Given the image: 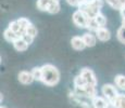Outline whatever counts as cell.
<instances>
[{
  "label": "cell",
  "mask_w": 125,
  "mask_h": 108,
  "mask_svg": "<svg viewBox=\"0 0 125 108\" xmlns=\"http://www.w3.org/2000/svg\"><path fill=\"white\" fill-rule=\"evenodd\" d=\"M42 82L48 86H54L60 81V71L54 65L45 64L42 66Z\"/></svg>",
  "instance_id": "obj_1"
},
{
  "label": "cell",
  "mask_w": 125,
  "mask_h": 108,
  "mask_svg": "<svg viewBox=\"0 0 125 108\" xmlns=\"http://www.w3.org/2000/svg\"><path fill=\"white\" fill-rule=\"evenodd\" d=\"M101 94L102 96L105 98L109 103L113 104L114 100H116V97L119 96L120 93L117 92L116 88L113 84H110V83H107V84H103L101 88Z\"/></svg>",
  "instance_id": "obj_2"
},
{
  "label": "cell",
  "mask_w": 125,
  "mask_h": 108,
  "mask_svg": "<svg viewBox=\"0 0 125 108\" xmlns=\"http://www.w3.org/2000/svg\"><path fill=\"white\" fill-rule=\"evenodd\" d=\"M72 20H73V23L75 24L78 28H87V24H88V21H89V17H88L84 12L76 10L73 13V15H72Z\"/></svg>",
  "instance_id": "obj_3"
},
{
  "label": "cell",
  "mask_w": 125,
  "mask_h": 108,
  "mask_svg": "<svg viewBox=\"0 0 125 108\" xmlns=\"http://www.w3.org/2000/svg\"><path fill=\"white\" fill-rule=\"evenodd\" d=\"M84 77V79L86 80V82H87V84H91V85H97V78H96V75L95 73H94L91 69L89 68H83L81 70V74Z\"/></svg>",
  "instance_id": "obj_4"
},
{
  "label": "cell",
  "mask_w": 125,
  "mask_h": 108,
  "mask_svg": "<svg viewBox=\"0 0 125 108\" xmlns=\"http://www.w3.org/2000/svg\"><path fill=\"white\" fill-rule=\"evenodd\" d=\"M91 106L94 108H114L111 103H109L103 96H96L91 100Z\"/></svg>",
  "instance_id": "obj_5"
},
{
  "label": "cell",
  "mask_w": 125,
  "mask_h": 108,
  "mask_svg": "<svg viewBox=\"0 0 125 108\" xmlns=\"http://www.w3.org/2000/svg\"><path fill=\"white\" fill-rule=\"evenodd\" d=\"M19 81H20L22 84H31V83L33 82V81L35 80L34 77H33L32 73L31 71H27V70H21L20 73H19Z\"/></svg>",
  "instance_id": "obj_6"
},
{
  "label": "cell",
  "mask_w": 125,
  "mask_h": 108,
  "mask_svg": "<svg viewBox=\"0 0 125 108\" xmlns=\"http://www.w3.org/2000/svg\"><path fill=\"white\" fill-rule=\"evenodd\" d=\"M71 45L76 51H81V50H84L85 48H87L83 40V37H80V36H74V37H72Z\"/></svg>",
  "instance_id": "obj_7"
},
{
  "label": "cell",
  "mask_w": 125,
  "mask_h": 108,
  "mask_svg": "<svg viewBox=\"0 0 125 108\" xmlns=\"http://www.w3.org/2000/svg\"><path fill=\"white\" fill-rule=\"evenodd\" d=\"M95 35H96V37H97V39L102 42L108 41V40H110V38H111V33H110L109 29L105 27H100L99 29L95 33Z\"/></svg>",
  "instance_id": "obj_8"
},
{
  "label": "cell",
  "mask_w": 125,
  "mask_h": 108,
  "mask_svg": "<svg viewBox=\"0 0 125 108\" xmlns=\"http://www.w3.org/2000/svg\"><path fill=\"white\" fill-rule=\"evenodd\" d=\"M82 37H83V40L87 48L95 47L96 43H97V37H96V35H94L91 33H85Z\"/></svg>",
  "instance_id": "obj_9"
},
{
  "label": "cell",
  "mask_w": 125,
  "mask_h": 108,
  "mask_svg": "<svg viewBox=\"0 0 125 108\" xmlns=\"http://www.w3.org/2000/svg\"><path fill=\"white\" fill-rule=\"evenodd\" d=\"M57 2H60V1L59 0H37V8L39 9L40 11L47 12L50 4L57 3Z\"/></svg>",
  "instance_id": "obj_10"
},
{
  "label": "cell",
  "mask_w": 125,
  "mask_h": 108,
  "mask_svg": "<svg viewBox=\"0 0 125 108\" xmlns=\"http://www.w3.org/2000/svg\"><path fill=\"white\" fill-rule=\"evenodd\" d=\"M112 9L121 11L123 8H125V0H104Z\"/></svg>",
  "instance_id": "obj_11"
},
{
  "label": "cell",
  "mask_w": 125,
  "mask_h": 108,
  "mask_svg": "<svg viewBox=\"0 0 125 108\" xmlns=\"http://www.w3.org/2000/svg\"><path fill=\"white\" fill-rule=\"evenodd\" d=\"M8 28H10L12 32L15 33L16 35L19 36V37H22V36L24 35V32H23L22 27H21V25L19 24L18 20H16V21H12L11 23L9 24V27Z\"/></svg>",
  "instance_id": "obj_12"
},
{
  "label": "cell",
  "mask_w": 125,
  "mask_h": 108,
  "mask_svg": "<svg viewBox=\"0 0 125 108\" xmlns=\"http://www.w3.org/2000/svg\"><path fill=\"white\" fill-rule=\"evenodd\" d=\"M3 37H4V39H6L7 41H8V42H11V43L15 42L16 40L19 39V38H21V37H19V36L16 35L15 33L12 32L10 28H7V29L3 32Z\"/></svg>",
  "instance_id": "obj_13"
},
{
  "label": "cell",
  "mask_w": 125,
  "mask_h": 108,
  "mask_svg": "<svg viewBox=\"0 0 125 108\" xmlns=\"http://www.w3.org/2000/svg\"><path fill=\"white\" fill-rule=\"evenodd\" d=\"M28 43H26L24 40L22 39V38H19L18 40H16L15 42H13V47H14V49L16 50V51H19V52H24V51H26V50L28 49Z\"/></svg>",
  "instance_id": "obj_14"
},
{
  "label": "cell",
  "mask_w": 125,
  "mask_h": 108,
  "mask_svg": "<svg viewBox=\"0 0 125 108\" xmlns=\"http://www.w3.org/2000/svg\"><path fill=\"white\" fill-rule=\"evenodd\" d=\"M114 83L119 89L125 91V76L124 75H116L115 76Z\"/></svg>",
  "instance_id": "obj_15"
},
{
  "label": "cell",
  "mask_w": 125,
  "mask_h": 108,
  "mask_svg": "<svg viewBox=\"0 0 125 108\" xmlns=\"http://www.w3.org/2000/svg\"><path fill=\"white\" fill-rule=\"evenodd\" d=\"M114 108H125V94H121L120 93L119 96L116 97V100H114L113 104Z\"/></svg>",
  "instance_id": "obj_16"
},
{
  "label": "cell",
  "mask_w": 125,
  "mask_h": 108,
  "mask_svg": "<svg viewBox=\"0 0 125 108\" xmlns=\"http://www.w3.org/2000/svg\"><path fill=\"white\" fill-rule=\"evenodd\" d=\"M73 83H74V86H75V88H82V86H85L86 84H87L86 80L84 79V77L82 75L76 76L73 80Z\"/></svg>",
  "instance_id": "obj_17"
},
{
  "label": "cell",
  "mask_w": 125,
  "mask_h": 108,
  "mask_svg": "<svg viewBox=\"0 0 125 108\" xmlns=\"http://www.w3.org/2000/svg\"><path fill=\"white\" fill-rule=\"evenodd\" d=\"M31 73H32V75H33V77H34L35 80H37V81L42 80V67H34Z\"/></svg>",
  "instance_id": "obj_18"
},
{
  "label": "cell",
  "mask_w": 125,
  "mask_h": 108,
  "mask_svg": "<svg viewBox=\"0 0 125 108\" xmlns=\"http://www.w3.org/2000/svg\"><path fill=\"white\" fill-rule=\"evenodd\" d=\"M99 28H100V26L98 25V23L96 22L95 17H89V21H88V24H87V29H89L90 32L96 33Z\"/></svg>",
  "instance_id": "obj_19"
},
{
  "label": "cell",
  "mask_w": 125,
  "mask_h": 108,
  "mask_svg": "<svg viewBox=\"0 0 125 108\" xmlns=\"http://www.w3.org/2000/svg\"><path fill=\"white\" fill-rule=\"evenodd\" d=\"M95 20L100 27H105V25H107V17L103 15L101 12H99V13L95 16Z\"/></svg>",
  "instance_id": "obj_20"
},
{
  "label": "cell",
  "mask_w": 125,
  "mask_h": 108,
  "mask_svg": "<svg viewBox=\"0 0 125 108\" xmlns=\"http://www.w3.org/2000/svg\"><path fill=\"white\" fill-rule=\"evenodd\" d=\"M116 38H117V40H119L121 43L125 44V28L123 27V26H121V27L117 29V32H116Z\"/></svg>",
  "instance_id": "obj_21"
},
{
  "label": "cell",
  "mask_w": 125,
  "mask_h": 108,
  "mask_svg": "<svg viewBox=\"0 0 125 108\" xmlns=\"http://www.w3.org/2000/svg\"><path fill=\"white\" fill-rule=\"evenodd\" d=\"M18 22H19V24L21 25V27H22V29H23V32H24V33H25V30H26V28L28 27V26L31 25V21L28 20V18H26V17H20L18 20Z\"/></svg>",
  "instance_id": "obj_22"
},
{
  "label": "cell",
  "mask_w": 125,
  "mask_h": 108,
  "mask_svg": "<svg viewBox=\"0 0 125 108\" xmlns=\"http://www.w3.org/2000/svg\"><path fill=\"white\" fill-rule=\"evenodd\" d=\"M37 28L35 27L33 24H31L30 26H28L27 28H26V30H25V33L26 35H28V36H31V37H33V38H35L36 36H37Z\"/></svg>",
  "instance_id": "obj_23"
},
{
  "label": "cell",
  "mask_w": 125,
  "mask_h": 108,
  "mask_svg": "<svg viewBox=\"0 0 125 108\" xmlns=\"http://www.w3.org/2000/svg\"><path fill=\"white\" fill-rule=\"evenodd\" d=\"M59 11H60V2H57V3L50 4L47 12L50 14H57Z\"/></svg>",
  "instance_id": "obj_24"
},
{
  "label": "cell",
  "mask_w": 125,
  "mask_h": 108,
  "mask_svg": "<svg viewBox=\"0 0 125 108\" xmlns=\"http://www.w3.org/2000/svg\"><path fill=\"white\" fill-rule=\"evenodd\" d=\"M66 2L72 7H80L82 3L84 2V0H66Z\"/></svg>",
  "instance_id": "obj_25"
},
{
  "label": "cell",
  "mask_w": 125,
  "mask_h": 108,
  "mask_svg": "<svg viewBox=\"0 0 125 108\" xmlns=\"http://www.w3.org/2000/svg\"><path fill=\"white\" fill-rule=\"evenodd\" d=\"M22 39L25 41L26 43H28V44H31V43H33V40H34V38L33 37H31V36H28V35H26V33H24V35L22 36Z\"/></svg>",
  "instance_id": "obj_26"
},
{
  "label": "cell",
  "mask_w": 125,
  "mask_h": 108,
  "mask_svg": "<svg viewBox=\"0 0 125 108\" xmlns=\"http://www.w3.org/2000/svg\"><path fill=\"white\" fill-rule=\"evenodd\" d=\"M120 13H121V16H122V20H125V8H123L121 11H120Z\"/></svg>",
  "instance_id": "obj_27"
},
{
  "label": "cell",
  "mask_w": 125,
  "mask_h": 108,
  "mask_svg": "<svg viewBox=\"0 0 125 108\" xmlns=\"http://www.w3.org/2000/svg\"><path fill=\"white\" fill-rule=\"evenodd\" d=\"M122 26L125 28V20H122Z\"/></svg>",
  "instance_id": "obj_28"
},
{
  "label": "cell",
  "mask_w": 125,
  "mask_h": 108,
  "mask_svg": "<svg viewBox=\"0 0 125 108\" xmlns=\"http://www.w3.org/2000/svg\"><path fill=\"white\" fill-rule=\"evenodd\" d=\"M84 1H85V2H88V3H89V2H93L94 0H84Z\"/></svg>",
  "instance_id": "obj_29"
},
{
  "label": "cell",
  "mask_w": 125,
  "mask_h": 108,
  "mask_svg": "<svg viewBox=\"0 0 125 108\" xmlns=\"http://www.w3.org/2000/svg\"><path fill=\"white\" fill-rule=\"evenodd\" d=\"M0 108H7V107H4V106H1V107H0Z\"/></svg>",
  "instance_id": "obj_30"
}]
</instances>
